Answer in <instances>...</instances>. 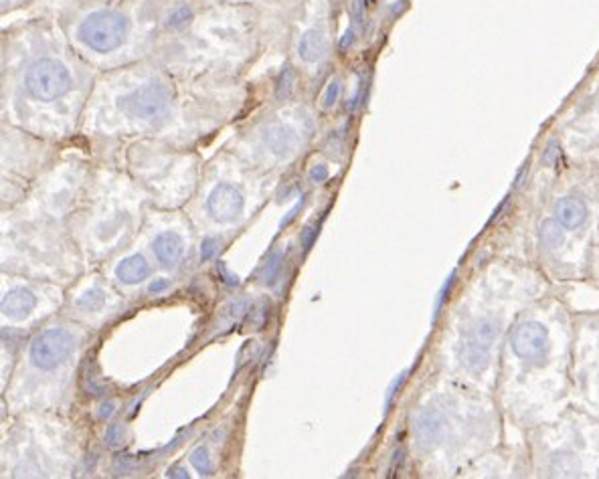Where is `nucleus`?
Segmentation results:
<instances>
[{
    "label": "nucleus",
    "mask_w": 599,
    "mask_h": 479,
    "mask_svg": "<svg viewBox=\"0 0 599 479\" xmlns=\"http://www.w3.org/2000/svg\"><path fill=\"white\" fill-rule=\"evenodd\" d=\"M595 209L589 188L579 184L559 195L537 231V247L545 261L563 265L569 247H581L593 229Z\"/></svg>",
    "instance_id": "nucleus-1"
},
{
    "label": "nucleus",
    "mask_w": 599,
    "mask_h": 479,
    "mask_svg": "<svg viewBox=\"0 0 599 479\" xmlns=\"http://www.w3.org/2000/svg\"><path fill=\"white\" fill-rule=\"evenodd\" d=\"M555 332L549 320L541 314L523 316L508 332L506 352L508 360L519 368V376L533 378L537 372L547 370L557 352ZM517 376V378H519Z\"/></svg>",
    "instance_id": "nucleus-2"
},
{
    "label": "nucleus",
    "mask_w": 599,
    "mask_h": 479,
    "mask_svg": "<svg viewBox=\"0 0 599 479\" xmlns=\"http://www.w3.org/2000/svg\"><path fill=\"white\" fill-rule=\"evenodd\" d=\"M504 330V312L498 308L494 312H484L474 316L470 324L462 330L458 358L468 374L482 376L490 362L496 360L498 342Z\"/></svg>",
    "instance_id": "nucleus-3"
},
{
    "label": "nucleus",
    "mask_w": 599,
    "mask_h": 479,
    "mask_svg": "<svg viewBox=\"0 0 599 479\" xmlns=\"http://www.w3.org/2000/svg\"><path fill=\"white\" fill-rule=\"evenodd\" d=\"M128 33V23L120 13L98 11L85 17L77 29L79 39L94 51L108 53L118 49Z\"/></svg>",
    "instance_id": "nucleus-4"
},
{
    "label": "nucleus",
    "mask_w": 599,
    "mask_h": 479,
    "mask_svg": "<svg viewBox=\"0 0 599 479\" xmlns=\"http://www.w3.org/2000/svg\"><path fill=\"white\" fill-rule=\"evenodd\" d=\"M71 77L63 63L55 59L37 61L27 73V89L35 100L53 102L69 91Z\"/></svg>",
    "instance_id": "nucleus-5"
},
{
    "label": "nucleus",
    "mask_w": 599,
    "mask_h": 479,
    "mask_svg": "<svg viewBox=\"0 0 599 479\" xmlns=\"http://www.w3.org/2000/svg\"><path fill=\"white\" fill-rule=\"evenodd\" d=\"M77 340L63 328L41 332L31 344V362L39 370H53L61 366L75 350Z\"/></svg>",
    "instance_id": "nucleus-6"
},
{
    "label": "nucleus",
    "mask_w": 599,
    "mask_h": 479,
    "mask_svg": "<svg viewBox=\"0 0 599 479\" xmlns=\"http://www.w3.org/2000/svg\"><path fill=\"white\" fill-rule=\"evenodd\" d=\"M170 106V93L162 83H146L132 93L124 95L120 100V108L126 110L130 116L140 120H156L166 114Z\"/></svg>",
    "instance_id": "nucleus-7"
},
{
    "label": "nucleus",
    "mask_w": 599,
    "mask_h": 479,
    "mask_svg": "<svg viewBox=\"0 0 599 479\" xmlns=\"http://www.w3.org/2000/svg\"><path fill=\"white\" fill-rule=\"evenodd\" d=\"M245 201L239 190L231 184H219L207 199V209L211 217L219 223H231L243 213Z\"/></svg>",
    "instance_id": "nucleus-8"
},
{
    "label": "nucleus",
    "mask_w": 599,
    "mask_h": 479,
    "mask_svg": "<svg viewBox=\"0 0 599 479\" xmlns=\"http://www.w3.org/2000/svg\"><path fill=\"white\" fill-rule=\"evenodd\" d=\"M446 433V417L438 409H425L415 421V437L421 447L436 445Z\"/></svg>",
    "instance_id": "nucleus-9"
},
{
    "label": "nucleus",
    "mask_w": 599,
    "mask_h": 479,
    "mask_svg": "<svg viewBox=\"0 0 599 479\" xmlns=\"http://www.w3.org/2000/svg\"><path fill=\"white\" fill-rule=\"evenodd\" d=\"M35 306H37V298L31 290H27V287H15V290L7 292L3 304H0L3 314L13 320H21L29 316L35 310Z\"/></svg>",
    "instance_id": "nucleus-10"
},
{
    "label": "nucleus",
    "mask_w": 599,
    "mask_h": 479,
    "mask_svg": "<svg viewBox=\"0 0 599 479\" xmlns=\"http://www.w3.org/2000/svg\"><path fill=\"white\" fill-rule=\"evenodd\" d=\"M152 249L162 267H175L183 255V239L173 231H166L154 239Z\"/></svg>",
    "instance_id": "nucleus-11"
},
{
    "label": "nucleus",
    "mask_w": 599,
    "mask_h": 479,
    "mask_svg": "<svg viewBox=\"0 0 599 479\" xmlns=\"http://www.w3.org/2000/svg\"><path fill=\"white\" fill-rule=\"evenodd\" d=\"M264 144L278 156H286L290 154L296 144H298V136L292 128L284 126V124H272L264 130Z\"/></svg>",
    "instance_id": "nucleus-12"
},
{
    "label": "nucleus",
    "mask_w": 599,
    "mask_h": 479,
    "mask_svg": "<svg viewBox=\"0 0 599 479\" xmlns=\"http://www.w3.org/2000/svg\"><path fill=\"white\" fill-rule=\"evenodd\" d=\"M150 275V265L142 255H132L126 257L118 267H116V277L126 283V285H138Z\"/></svg>",
    "instance_id": "nucleus-13"
},
{
    "label": "nucleus",
    "mask_w": 599,
    "mask_h": 479,
    "mask_svg": "<svg viewBox=\"0 0 599 479\" xmlns=\"http://www.w3.org/2000/svg\"><path fill=\"white\" fill-rule=\"evenodd\" d=\"M326 49H328V43H326V37L322 31H308L302 35L300 43H298V55L306 61V63H316L320 61L324 55H326Z\"/></svg>",
    "instance_id": "nucleus-14"
},
{
    "label": "nucleus",
    "mask_w": 599,
    "mask_h": 479,
    "mask_svg": "<svg viewBox=\"0 0 599 479\" xmlns=\"http://www.w3.org/2000/svg\"><path fill=\"white\" fill-rule=\"evenodd\" d=\"M294 89H296V73H294L292 65H284V69L278 77V83H276V100L286 102L294 93Z\"/></svg>",
    "instance_id": "nucleus-15"
},
{
    "label": "nucleus",
    "mask_w": 599,
    "mask_h": 479,
    "mask_svg": "<svg viewBox=\"0 0 599 479\" xmlns=\"http://www.w3.org/2000/svg\"><path fill=\"white\" fill-rule=\"evenodd\" d=\"M104 304H106V294L100 290V287H94V290L85 292L77 300V306L83 308V310H88V312H98V310L104 308Z\"/></svg>",
    "instance_id": "nucleus-16"
},
{
    "label": "nucleus",
    "mask_w": 599,
    "mask_h": 479,
    "mask_svg": "<svg viewBox=\"0 0 599 479\" xmlns=\"http://www.w3.org/2000/svg\"><path fill=\"white\" fill-rule=\"evenodd\" d=\"M282 263H284V251H274L270 257H268V263H266V269H264V283L272 285L280 271H282Z\"/></svg>",
    "instance_id": "nucleus-17"
},
{
    "label": "nucleus",
    "mask_w": 599,
    "mask_h": 479,
    "mask_svg": "<svg viewBox=\"0 0 599 479\" xmlns=\"http://www.w3.org/2000/svg\"><path fill=\"white\" fill-rule=\"evenodd\" d=\"M191 463L195 465V469L203 475H213V463H211V457H209V451L205 447H199L193 451L191 455Z\"/></svg>",
    "instance_id": "nucleus-18"
},
{
    "label": "nucleus",
    "mask_w": 599,
    "mask_h": 479,
    "mask_svg": "<svg viewBox=\"0 0 599 479\" xmlns=\"http://www.w3.org/2000/svg\"><path fill=\"white\" fill-rule=\"evenodd\" d=\"M597 346H595V350H593V358L587 362V368H589V380H591V391L599 397V338H597V342H595Z\"/></svg>",
    "instance_id": "nucleus-19"
},
{
    "label": "nucleus",
    "mask_w": 599,
    "mask_h": 479,
    "mask_svg": "<svg viewBox=\"0 0 599 479\" xmlns=\"http://www.w3.org/2000/svg\"><path fill=\"white\" fill-rule=\"evenodd\" d=\"M340 91H342V85H340V79H332L322 95V108L324 110H330L332 106H336L338 98H340Z\"/></svg>",
    "instance_id": "nucleus-20"
},
{
    "label": "nucleus",
    "mask_w": 599,
    "mask_h": 479,
    "mask_svg": "<svg viewBox=\"0 0 599 479\" xmlns=\"http://www.w3.org/2000/svg\"><path fill=\"white\" fill-rule=\"evenodd\" d=\"M456 279H458V273H452V275L448 277V281L444 283L442 292H440V298H438V304H436V316H440L444 304L450 300V294H452V287L456 285Z\"/></svg>",
    "instance_id": "nucleus-21"
},
{
    "label": "nucleus",
    "mask_w": 599,
    "mask_h": 479,
    "mask_svg": "<svg viewBox=\"0 0 599 479\" xmlns=\"http://www.w3.org/2000/svg\"><path fill=\"white\" fill-rule=\"evenodd\" d=\"M193 17V11L189 7H179L168 17V27H181Z\"/></svg>",
    "instance_id": "nucleus-22"
},
{
    "label": "nucleus",
    "mask_w": 599,
    "mask_h": 479,
    "mask_svg": "<svg viewBox=\"0 0 599 479\" xmlns=\"http://www.w3.org/2000/svg\"><path fill=\"white\" fill-rule=\"evenodd\" d=\"M318 225H310V227H306L304 231H302V235H300V243H302V249L304 251H310L312 249V245H314V241H316V237H318Z\"/></svg>",
    "instance_id": "nucleus-23"
},
{
    "label": "nucleus",
    "mask_w": 599,
    "mask_h": 479,
    "mask_svg": "<svg viewBox=\"0 0 599 479\" xmlns=\"http://www.w3.org/2000/svg\"><path fill=\"white\" fill-rule=\"evenodd\" d=\"M122 439H124L122 425H118V423L110 425V427H108V431H106V441H108V445H110V447H116V445H120V443H122Z\"/></svg>",
    "instance_id": "nucleus-24"
},
{
    "label": "nucleus",
    "mask_w": 599,
    "mask_h": 479,
    "mask_svg": "<svg viewBox=\"0 0 599 479\" xmlns=\"http://www.w3.org/2000/svg\"><path fill=\"white\" fill-rule=\"evenodd\" d=\"M407 380V372H403V374H399L395 380H393V385H391V389H389V393H387V409H391V405H393V399L399 395V389L403 387V382Z\"/></svg>",
    "instance_id": "nucleus-25"
},
{
    "label": "nucleus",
    "mask_w": 599,
    "mask_h": 479,
    "mask_svg": "<svg viewBox=\"0 0 599 479\" xmlns=\"http://www.w3.org/2000/svg\"><path fill=\"white\" fill-rule=\"evenodd\" d=\"M217 247H219L217 239H213V237L205 239V241L201 243V261H209V259L217 253Z\"/></svg>",
    "instance_id": "nucleus-26"
},
{
    "label": "nucleus",
    "mask_w": 599,
    "mask_h": 479,
    "mask_svg": "<svg viewBox=\"0 0 599 479\" xmlns=\"http://www.w3.org/2000/svg\"><path fill=\"white\" fill-rule=\"evenodd\" d=\"M134 465H136V461L130 459V455H120V457L116 459V463H114V469H116V471L122 469V473H128Z\"/></svg>",
    "instance_id": "nucleus-27"
},
{
    "label": "nucleus",
    "mask_w": 599,
    "mask_h": 479,
    "mask_svg": "<svg viewBox=\"0 0 599 479\" xmlns=\"http://www.w3.org/2000/svg\"><path fill=\"white\" fill-rule=\"evenodd\" d=\"M328 178V168L324 164H318L310 170V180L312 182H324Z\"/></svg>",
    "instance_id": "nucleus-28"
},
{
    "label": "nucleus",
    "mask_w": 599,
    "mask_h": 479,
    "mask_svg": "<svg viewBox=\"0 0 599 479\" xmlns=\"http://www.w3.org/2000/svg\"><path fill=\"white\" fill-rule=\"evenodd\" d=\"M168 279H154L152 283H150V287H148V292L150 294H160V292H164V290H168Z\"/></svg>",
    "instance_id": "nucleus-29"
},
{
    "label": "nucleus",
    "mask_w": 599,
    "mask_h": 479,
    "mask_svg": "<svg viewBox=\"0 0 599 479\" xmlns=\"http://www.w3.org/2000/svg\"><path fill=\"white\" fill-rule=\"evenodd\" d=\"M302 205H304V201H302V199H300V203H298V205H296V207H294V209H292V211H290V213H288V217H286V219H284V221H282V223H280V227H282V229H284V227H288V225H290V223H292V221H294V219H296V217H298V213H300V209H302Z\"/></svg>",
    "instance_id": "nucleus-30"
},
{
    "label": "nucleus",
    "mask_w": 599,
    "mask_h": 479,
    "mask_svg": "<svg viewBox=\"0 0 599 479\" xmlns=\"http://www.w3.org/2000/svg\"><path fill=\"white\" fill-rule=\"evenodd\" d=\"M217 271H221V275L225 277V283H227V285H237V283H239L237 275H231V273L225 269V265H223V263H219V265H217Z\"/></svg>",
    "instance_id": "nucleus-31"
},
{
    "label": "nucleus",
    "mask_w": 599,
    "mask_h": 479,
    "mask_svg": "<svg viewBox=\"0 0 599 479\" xmlns=\"http://www.w3.org/2000/svg\"><path fill=\"white\" fill-rule=\"evenodd\" d=\"M168 477H181V479H189V471L185 469V467H173V469H168V473H166Z\"/></svg>",
    "instance_id": "nucleus-32"
},
{
    "label": "nucleus",
    "mask_w": 599,
    "mask_h": 479,
    "mask_svg": "<svg viewBox=\"0 0 599 479\" xmlns=\"http://www.w3.org/2000/svg\"><path fill=\"white\" fill-rule=\"evenodd\" d=\"M353 41H355V31H353V29H349V31L345 33V37H342V41H340V49H347V47H351V45H353Z\"/></svg>",
    "instance_id": "nucleus-33"
},
{
    "label": "nucleus",
    "mask_w": 599,
    "mask_h": 479,
    "mask_svg": "<svg viewBox=\"0 0 599 479\" xmlns=\"http://www.w3.org/2000/svg\"><path fill=\"white\" fill-rule=\"evenodd\" d=\"M114 403H106V405H102V409H100V419H110L112 415H114Z\"/></svg>",
    "instance_id": "nucleus-34"
},
{
    "label": "nucleus",
    "mask_w": 599,
    "mask_h": 479,
    "mask_svg": "<svg viewBox=\"0 0 599 479\" xmlns=\"http://www.w3.org/2000/svg\"><path fill=\"white\" fill-rule=\"evenodd\" d=\"M597 122H599V112H597Z\"/></svg>",
    "instance_id": "nucleus-35"
}]
</instances>
